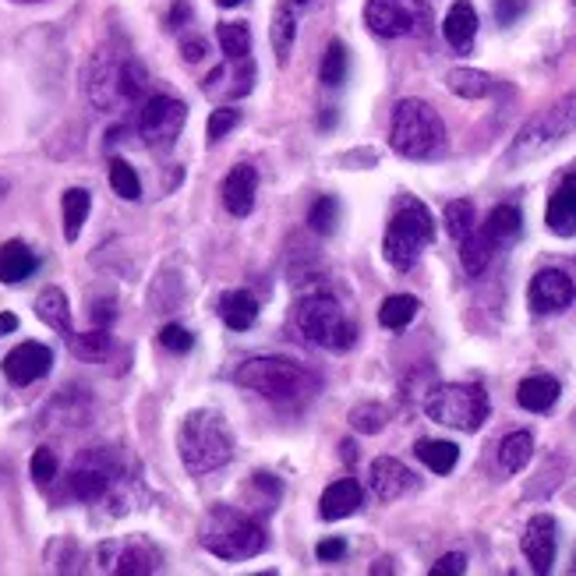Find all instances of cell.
I'll return each mask as SVG.
<instances>
[{
	"label": "cell",
	"mask_w": 576,
	"mask_h": 576,
	"mask_svg": "<svg viewBox=\"0 0 576 576\" xmlns=\"http://www.w3.org/2000/svg\"><path fill=\"white\" fill-rule=\"evenodd\" d=\"M85 93L96 110L114 114V110H120V106L139 103L149 93V74L134 54L103 47V50H96L93 64H89Z\"/></svg>",
	"instance_id": "6da1fadb"
},
{
	"label": "cell",
	"mask_w": 576,
	"mask_h": 576,
	"mask_svg": "<svg viewBox=\"0 0 576 576\" xmlns=\"http://www.w3.org/2000/svg\"><path fill=\"white\" fill-rule=\"evenodd\" d=\"M177 452H180V463H185L191 474L220 471V467H226L234 460L231 424H226V418L220 411L199 407V411L185 414V421H180Z\"/></svg>",
	"instance_id": "7a4b0ae2"
},
{
	"label": "cell",
	"mask_w": 576,
	"mask_h": 576,
	"mask_svg": "<svg viewBox=\"0 0 576 576\" xmlns=\"http://www.w3.org/2000/svg\"><path fill=\"white\" fill-rule=\"evenodd\" d=\"M234 383L259 392V397L272 403H297V400L315 397L322 378H318L308 365H297L291 357L262 354V357H248L245 365H237Z\"/></svg>",
	"instance_id": "3957f363"
},
{
	"label": "cell",
	"mask_w": 576,
	"mask_h": 576,
	"mask_svg": "<svg viewBox=\"0 0 576 576\" xmlns=\"http://www.w3.org/2000/svg\"><path fill=\"white\" fill-rule=\"evenodd\" d=\"M199 541L209 555L223 559V563H245L266 552V527L251 517V513L237 506H212L199 524Z\"/></svg>",
	"instance_id": "277c9868"
},
{
	"label": "cell",
	"mask_w": 576,
	"mask_h": 576,
	"mask_svg": "<svg viewBox=\"0 0 576 576\" xmlns=\"http://www.w3.org/2000/svg\"><path fill=\"white\" fill-rule=\"evenodd\" d=\"M389 145L403 160H432L446 145V125L432 103L424 99H400L392 110Z\"/></svg>",
	"instance_id": "5b68a950"
},
{
	"label": "cell",
	"mask_w": 576,
	"mask_h": 576,
	"mask_svg": "<svg viewBox=\"0 0 576 576\" xmlns=\"http://www.w3.org/2000/svg\"><path fill=\"white\" fill-rule=\"evenodd\" d=\"M573 131H576V93L555 99L552 106H544L541 114L530 117L527 125L517 131V139H513L506 163L524 166L530 160L549 156L555 145H563L569 139Z\"/></svg>",
	"instance_id": "8992f818"
},
{
	"label": "cell",
	"mask_w": 576,
	"mask_h": 576,
	"mask_svg": "<svg viewBox=\"0 0 576 576\" xmlns=\"http://www.w3.org/2000/svg\"><path fill=\"white\" fill-rule=\"evenodd\" d=\"M432 237H435L432 212L418 199H407L397 212H392V220L386 226V240H383L386 262L400 272H411L421 259V251L432 245Z\"/></svg>",
	"instance_id": "52a82bcc"
},
{
	"label": "cell",
	"mask_w": 576,
	"mask_h": 576,
	"mask_svg": "<svg viewBox=\"0 0 576 576\" xmlns=\"http://www.w3.org/2000/svg\"><path fill=\"white\" fill-rule=\"evenodd\" d=\"M297 329L308 343L322 351H351L357 343V322L329 294H308L297 305Z\"/></svg>",
	"instance_id": "ba28073f"
},
{
	"label": "cell",
	"mask_w": 576,
	"mask_h": 576,
	"mask_svg": "<svg viewBox=\"0 0 576 576\" xmlns=\"http://www.w3.org/2000/svg\"><path fill=\"white\" fill-rule=\"evenodd\" d=\"M489 392L474 383H446L435 386L424 400V414L435 424H446V428L457 432H478L484 421H489Z\"/></svg>",
	"instance_id": "9c48e42d"
},
{
	"label": "cell",
	"mask_w": 576,
	"mask_h": 576,
	"mask_svg": "<svg viewBox=\"0 0 576 576\" xmlns=\"http://www.w3.org/2000/svg\"><path fill=\"white\" fill-rule=\"evenodd\" d=\"M365 25L375 36H428L432 33V4L428 0H368Z\"/></svg>",
	"instance_id": "30bf717a"
},
{
	"label": "cell",
	"mask_w": 576,
	"mask_h": 576,
	"mask_svg": "<svg viewBox=\"0 0 576 576\" xmlns=\"http://www.w3.org/2000/svg\"><path fill=\"white\" fill-rule=\"evenodd\" d=\"M120 481H125V471H120V460L110 449H85L68 471V492L79 503H99Z\"/></svg>",
	"instance_id": "8fae6325"
},
{
	"label": "cell",
	"mask_w": 576,
	"mask_h": 576,
	"mask_svg": "<svg viewBox=\"0 0 576 576\" xmlns=\"http://www.w3.org/2000/svg\"><path fill=\"white\" fill-rule=\"evenodd\" d=\"M163 566L160 549L142 534L131 538H114L103 541L96 552V569L99 573H117V576H145Z\"/></svg>",
	"instance_id": "7c38bea8"
},
{
	"label": "cell",
	"mask_w": 576,
	"mask_h": 576,
	"mask_svg": "<svg viewBox=\"0 0 576 576\" xmlns=\"http://www.w3.org/2000/svg\"><path fill=\"white\" fill-rule=\"evenodd\" d=\"M188 120V106L174 96H149L139 114V134L149 149H171Z\"/></svg>",
	"instance_id": "4fadbf2b"
},
{
	"label": "cell",
	"mask_w": 576,
	"mask_h": 576,
	"mask_svg": "<svg viewBox=\"0 0 576 576\" xmlns=\"http://www.w3.org/2000/svg\"><path fill=\"white\" fill-rule=\"evenodd\" d=\"M530 308L538 315H559L573 305L576 297V283L569 280V272L563 269H541L534 280H530Z\"/></svg>",
	"instance_id": "5bb4252c"
},
{
	"label": "cell",
	"mask_w": 576,
	"mask_h": 576,
	"mask_svg": "<svg viewBox=\"0 0 576 576\" xmlns=\"http://www.w3.org/2000/svg\"><path fill=\"white\" fill-rule=\"evenodd\" d=\"M50 365H54L50 346L28 340V343H19L4 357V378L11 386H33V383H39V378L50 372Z\"/></svg>",
	"instance_id": "9a60e30c"
},
{
	"label": "cell",
	"mask_w": 576,
	"mask_h": 576,
	"mask_svg": "<svg viewBox=\"0 0 576 576\" xmlns=\"http://www.w3.org/2000/svg\"><path fill=\"white\" fill-rule=\"evenodd\" d=\"M559 530H555V520L549 517V513H538L534 520L527 524L524 530V538H520V549L527 555V563L534 573H549L552 563H555V538Z\"/></svg>",
	"instance_id": "2e32d148"
},
{
	"label": "cell",
	"mask_w": 576,
	"mask_h": 576,
	"mask_svg": "<svg viewBox=\"0 0 576 576\" xmlns=\"http://www.w3.org/2000/svg\"><path fill=\"white\" fill-rule=\"evenodd\" d=\"M251 85H255L251 57H240V60L226 57L223 64L205 79V93L209 96H220V99H240V96L251 93Z\"/></svg>",
	"instance_id": "e0dca14e"
},
{
	"label": "cell",
	"mask_w": 576,
	"mask_h": 576,
	"mask_svg": "<svg viewBox=\"0 0 576 576\" xmlns=\"http://www.w3.org/2000/svg\"><path fill=\"white\" fill-rule=\"evenodd\" d=\"M368 481H372V495L378 498V503H397L400 495L414 489V474L407 471L397 457H378L372 463Z\"/></svg>",
	"instance_id": "ac0fdd59"
},
{
	"label": "cell",
	"mask_w": 576,
	"mask_h": 576,
	"mask_svg": "<svg viewBox=\"0 0 576 576\" xmlns=\"http://www.w3.org/2000/svg\"><path fill=\"white\" fill-rule=\"evenodd\" d=\"M544 223L555 237H576V171L559 180L544 209Z\"/></svg>",
	"instance_id": "d6986e66"
},
{
	"label": "cell",
	"mask_w": 576,
	"mask_h": 576,
	"mask_svg": "<svg viewBox=\"0 0 576 576\" xmlns=\"http://www.w3.org/2000/svg\"><path fill=\"white\" fill-rule=\"evenodd\" d=\"M255 195H259V174L251 163H237L223 180V205L231 216H248L255 209Z\"/></svg>",
	"instance_id": "ffe728a7"
},
{
	"label": "cell",
	"mask_w": 576,
	"mask_h": 576,
	"mask_svg": "<svg viewBox=\"0 0 576 576\" xmlns=\"http://www.w3.org/2000/svg\"><path fill=\"white\" fill-rule=\"evenodd\" d=\"M443 36L457 54H471L474 39H478V11L471 0H457L449 8L446 22H443Z\"/></svg>",
	"instance_id": "44dd1931"
},
{
	"label": "cell",
	"mask_w": 576,
	"mask_h": 576,
	"mask_svg": "<svg viewBox=\"0 0 576 576\" xmlns=\"http://www.w3.org/2000/svg\"><path fill=\"white\" fill-rule=\"evenodd\" d=\"M361 498H365V492H361V484H357L354 478L332 481L329 489L322 492V503H318V517H322V520H343V517H351V513L361 509Z\"/></svg>",
	"instance_id": "7402d4cb"
},
{
	"label": "cell",
	"mask_w": 576,
	"mask_h": 576,
	"mask_svg": "<svg viewBox=\"0 0 576 576\" xmlns=\"http://www.w3.org/2000/svg\"><path fill=\"white\" fill-rule=\"evenodd\" d=\"M36 269H39V259L25 240H4V245H0V283H8V286L25 283Z\"/></svg>",
	"instance_id": "603a6c76"
},
{
	"label": "cell",
	"mask_w": 576,
	"mask_h": 576,
	"mask_svg": "<svg viewBox=\"0 0 576 576\" xmlns=\"http://www.w3.org/2000/svg\"><path fill=\"white\" fill-rule=\"evenodd\" d=\"M559 392H563L559 378H552V375H530V378H524V383H520L517 400H520L524 411L544 414V411H552V407H555Z\"/></svg>",
	"instance_id": "cb8c5ba5"
},
{
	"label": "cell",
	"mask_w": 576,
	"mask_h": 576,
	"mask_svg": "<svg viewBox=\"0 0 576 576\" xmlns=\"http://www.w3.org/2000/svg\"><path fill=\"white\" fill-rule=\"evenodd\" d=\"M220 318L226 322V329L245 332V329H251L255 322H259V301H255V294H248V291L223 294L220 297Z\"/></svg>",
	"instance_id": "d4e9b609"
},
{
	"label": "cell",
	"mask_w": 576,
	"mask_h": 576,
	"mask_svg": "<svg viewBox=\"0 0 576 576\" xmlns=\"http://www.w3.org/2000/svg\"><path fill=\"white\" fill-rule=\"evenodd\" d=\"M495 251H503V248H498L495 240L489 237L484 226H474V231L460 240V262H463L467 272H471V277H481V272L492 266Z\"/></svg>",
	"instance_id": "484cf974"
},
{
	"label": "cell",
	"mask_w": 576,
	"mask_h": 576,
	"mask_svg": "<svg viewBox=\"0 0 576 576\" xmlns=\"http://www.w3.org/2000/svg\"><path fill=\"white\" fill-rule=\"evenodd\" d=\"M272 50H277V60L286 64L297 39V14H294V0H280L277 11H272Z\"/></svg>",
	"instance_id": "4316f807"
},
{
	"label": "cell",
	"mask_w": 576,
	"mask_h": 576,
	"mask_svg": "<svg viewBox=\"0 0 576 576\" xmlns=\"http://www.w3.org/2000/svg\"><path fill=\"white\" fill-rule=\"evenodd\" d=\"M36 318L39 322H47L54 332H60V337H71V305L64 291H57V286H47L39 297H36Z\"/></svg>",
	"instance_id": "83f0119b"
},
{
	"label": "cell",
	"mask_w": 576,
	"mask_h": 576,
	"mask_svg": "<svg viewBox=\"0 0 576 576\" xmlns=\"http://www.w3.org/2000/svg\"><path fill=\"white\" fill-rule=\"evenodd\" d=\"M446 85H449V93L460 96V99H489L495 89H498V82L492 79V74L474 71V68H457V71H449V74H446Z\"/></svg>",
	"instance_id": "f1b7e54d"
},
{
	"label": "cell",
	"mask_w": 576,
	"mask_h": 576,
	"mask_svg": "<svg viewBox=\"0 0 576 576\" xmlns=\"http://www.w3.org/2000/svg\"><path fill=\"white\" fill-rule=\"evenodd\" d=\"M484 231H489V237L495 240L498 248H506L509 240H517L520 231H524V216H520V209L517 205H495L489 212V220L481 223Z\"/></svg>",
	"instance_id": "f546056e"
},
{
	"label": "cell",
	"mask_w": 576,
	"mask_h": 576,
	"mask_svg": "<svg viewBox=\"0 0 576 576\" xmlns=\"http://www.w3.org/2000/svg\"><path fill=\"white\" fill-rule=\"evenodd\" d=\"M530 457H534V435L530 432H509L503 438V446H498V467L506 474H520L530 463Z\"/></svg>",
	"instance_id": "4dcf8cb0"
},
{
	"label": "cell",
	"mask_w": 576,
	"mask_h": 576,
	"mask_svg": "<svg viewBox=\"0 0 576 576\" xmlns=\"http://www.w3.org/2000/svg\"><path fill=\"white\" fill-rule=\"evenodd\" d=\"M89 209H93V199H89L85 188H68L64 191V202H60V216H64V237L68 240H79L82 226L89 220Z\"/></svg>",
	"instance_id": "1f68e13d"
},
{
	"label": "cell",
	"mask_w": 576,
	"mask_h": 576,
	"mask_svg": "<svg viewBox=\"0 0 576 576\" xmlns=\"http://www.w3.org/2000/svg\"><path fill=\"white\" fill-rule=\"evenodd\" d=\"M414 452H418V460L435 474H449L460 460V449L452 443H443V438H424V443H418Z\"/></svg>",
	"instance_id": "d6a6232c"
},
{
	"label": "cell",
	"mask_w": 576,
	"mask_h": 576,
	"mask_svg": "<svg viewBox=\"0 0 576 576\" xmlns=\"http://www.w3.org/2000/svg\"><path fill=\"white\" fill-rule=\"evenodd\" d=\"M418 297H411V294H392V297H386L383 301V308H378V322H383L386 329H392V332H400V329H407L418 318Z\"/></svg>",
	"instance_id": "836d02e7"
},
{
	"label": "cell",
	"mask_w": 576,
	"mask_h": 576,
	"mask_svg": "<svg viewBox=\"0 0 576 576\" xmlns=\"http://www.w3.org/2000/svg\"><path fill=\"white\" fill-rule=\"evenodd\" d=\"M346 71H351V54H346V47L340 39H332L326 47V54H322L318 79H322V85H329V89H340L346 82Z\"/></svg>",
	"instance_id": "e575fe53"
},
{
	"label": "cell",
	"mask_w": 576,
	"mask_h": 576,
	"mask_svg": "<svg viewBox=\"0 0 576 576\" xmlns=\"http://www.w3.org/2000/svg\"><path fill=\"white\" fill-rule=\"evenodd\" d=\"M216 39H220L223 57H231V60L251 57V28L245 22H223L216 28Z\"/></svg>",
	"instance_id": "d590c367"
},
{
	"label": "cell",
	"mask_w": 576,
	"mask_h": 576,
	"mask_svg": "<svg viewBox=\"0 0 576 576\" xmlns=\"http://www.w3.org/2000/svg\"><path fill=\"white\" fill-rule=\"evenodd\" d=\"M68 343H71V351L79 357H85V361H103L106 354H110V332H106V329L71 332Z\"/></svg>",
	"instance_id": "8d00e7d4"
},
{
	"label": "cell",
	"mask_w": 576,
	"mask_h": 576,
	"mask_svg": "<svg viewBox=\"0 0 576 576\" xmlns=\"http://www.w3.org/2000/svg\"><path fill=\"white\" fill-rule=\"evenodd\" d=\"M110 188L125 202H139L142 199V180H139V174H134V166L125 163V160H110Z\"/></svg>",
	"instance_id": "74e56055"
},
{
	"label": "cell",
	"mask_w": 576,
	"mask_h": 576,
	"mask_svg": "<svg viewBox=\"0 0 576 576\" xmlns=\"http://www.w3.org/2000/svg\"><path fill=\"white\" fill-rule=\"evenodd\" d=\"M474 226H478V212H474V205L467 202V199H452L446 205V231H449V237L463 240L467 234L474 231Z\"/></svg>",
	"instance_id": "f35d334b"
},
{
	"label": "cell",
	"mask_w": 576,
	"mask_h": 576,
	"mask_svg": "<svg viewBox=\"0 0 576 576\" xmlns=\"http://www.w3.org/2000/svg\"><path fill=\"white\" fill-rule=\"evenodd\" d=\"M389 424V411L383 403H357L351 411V428L361 435H378Z\"/></svg>",
	"instance_id": "ab89813d"
},
{
	"label": "cell",
	"mask_w": 576,
	"mask_h": 576,
	"mask_svg": "<svg viewBox=\"0 0 576 576\" xmlns=\"http://www.w3.org/2000/svg\"><path fill=\"white\" fill-rule=\"evenodd\" d=\"M337 223H340V202L337 199H318L308 212V226L315 234H332L337 231Z\"/></svg>",
	"instance_id": "60d3db41"
},
{
	"label": "cell",
	"mask_w": 576,
	"mask_h": 576,
	"mask_svg": "<svg viewBox=\"0 0 576 576\" xmlns=\"http://www.w3.org/2000/svg\"><path fill=\"white\" fill-rule=\"evenodd\" d=\"M237 125H240V110H234V106H220V110H212L209 114V125H205L209 142L226 139V134H231Z\"/></svg>",
	"instance_id": "b9f144b4"
},
{
	"label": "cell",
	"mask_w": 576,
	"mask_h": 576,
	"mask_svg": "<svg viewBox=\"0 0 576 576\" xmlns=\"http://www.w3.org/2000/svg\"><path fill=\"white\" fill-rule=\"evenodd\" d=\"M28 467H33V481L36 484H43V489H47V484H54V478H57V452L54 449H47V446H43V449H36L33 452V463H28Z\"/></svg>",
	"instance_id": "7bdbcfd3"
},
{
	"label": "cell",
	"mask_w": 576,
	"mask_h": 576,
	"mask_svg": "<svg viewBox=\"0 0 576 576\" xmlns=\"http://www.w3.org/2000/svg\"><path fill=\"white\" fill-rule=\"evenodd\" d=\"M191 332L185 326H163L160 332V346H166L171 354H188L191 351Z\"/></svg>",
	"instance_id": "ee69618b"
},
{
	"label": "cell",
	"mask_w": 576,
	"mask_h": 576,
	"mask_svg": "<svg viewBox=\"0 0 576 576\" xmlns=\"http://www.w3.org/2000/svg\"><path fill=\"white\" fill-rule=\"evenodd\" d=\"M315 555H318V563H340V559L346 555V541H343V538H326V541H318V544H315Z\"/></svg>",
	"instance_id": "f6af8a7d"
},
{
	"label": "cell",
	"mask_w": 576,
	"mask_h": 576,
	"mask_svg": "<svg viewBox=\"0 0 576 576\" xmlns=\"http://www.w3.org/2000/svg\"><path fill=\"white\" fill-rule=\"evenodd\" d=\"M527 11V0H495V22L513 25Z\"/></svg>",
	"instance_id": "bcb514c9"
},
{
	"label": "cell",
	"mask_w": 576,
	"mask_h": 576,
	"mask_svg": "<svg viewBox=\"0 0 576 576\" xmlns=\"http://www.w3.org/2000/svg\"><path fill=\"white\" fill-rule=\"evenodd\" d=\"M467 569V559L460 555V552H449V555H443L438 563L432 566V576H446V573H452V576H460Z\"/></svg>",
	"instance_id": "7dc6e473"
},
{
	"label": "cell",
	"mask_w": 576,
	"mask_h": 576,
	"mask_svg": "<svg viewBox=\"0 0 576 576\" xmlns=\"http://www.w3.org/2000/svg\"><path fill=\"white\" fill-rule=\"evenodd\" d=\"M180 54H185V60H191V64H195V60H202L205 43L202 39H185V43H180Z\"/></svg>",
	"instance_id": "c3c4849f"
},
{
	"label": "cell",
	"mask_w": 576,
	"mask_h": 576,
	"mask_svg": "<svg viewBox=\"0 0 576 576\" xmlns=\"http://www.w3.org/2000/svg\"><path fill=\"white\" fill-rule=\"evenodd\" d=\"M14 329H19V315H11V311L0 315V337H8V332H14Z\"/></svg>",
	"instance_id": "681fc988"
},
{
	"label": "cell",
	"mask_w": 576,
	"mask_h": 576,
	"mask_svg": "<svg viewBox=\"0 0 576 576\" xmlns=\"http://www.w3.org/2000/svg\"><path fill=\"white\" fill-rule=\"evenodd\" d=\"M8 191H11V185H8V180H4V177H0V202H4V199H8Z\"/></svg>",
	"instance_id": "f907efd6"
},
{
	"label": "cell",
	"mask_w": 576,
	"mask_h": 576,
	"mask_svg": "<svg viewBox=\"0 0 576 576\" xmlns=\"http://www.w3.org/2000/svg\"><path fill=\"white\" fill-rule=\"evenodd\" d=\"M220 8H237V4H245V0H216Z\"/></svg>",
	"instance_id": "816d5d0a"
},
{
	"label": "cell",
	"mask_w": 576,
	"mask_h": 576,
	"mask_svg": "<svg viewBox=\"0 0 576 576\" xmlns=\"http://www.w3.org/2000/svg\"><path fill=\"white\" fill-rule=\"evenodd\" d=\"M294 4H308V0H294Z\"/></svg>",
	"instance_id": "f5cc1de1"
},
{
	"label": "cell",
	"mask_w": 576,
	"mask_h": 576,
	"mask_svg": "<svg viewBox=\"0 0 576 576\" xmlns=\"http://www.w3.org/2000/svg\"><path fill=\"white\" fill-rule=\"evenodd\" d=\"M19 4H28V0H19Z\"/></svg>",
	"instance_id": "db71d44e"
}]
</instances>
